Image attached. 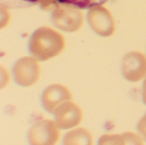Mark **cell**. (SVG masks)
Here are the masks:
<instances>
[{
	"mask_svg": "<svg viewBox=\"0 0 146 145\" xmlns=\"http://www.w3.org/2000/svg\"><path fill=\"white\" fill-rule=\"evenodd\" d=\"M65 47L63 36L48 26L38 28L29 40V51L38 61H46L59 55Z\"/></svg>",
	"mask_w": 146,
	"mask_h": 145,
	"instance_id": "6da1fadb",
	"label": "cell"
},
{
	"mask_svg": "<svg viewBox=\"0 0 146 145\" xmlns=\"http://www.w3.org/2000/svg\"><path fill=\"white\" fill-rule=\"evenodd\" d=\"M51 21L60 30L73 32L82 26L84 15L80 8L75 5L58 3L52 12Z\"/></svg>",
	"mask_w": 146,
	"mask_h": 145,
	"instance_id": "7a4b0ae2",
	"label": "cell"
},
{
	"mask_svg": "<svg viewBox=\"0 0 146 145\" xmlns=\"http://www.w3.org/2000/svg\"><path fill=\"white\" fill-rule=\"evenodd\" d=\"M41 68L34 57H22L14 65L13 74L15 82L24 87L34 85L39 79Z\"/></svg>",
	"mask_w": 146,
	"mask_h": 145,
	"instance_id": "3957f363",
	"label": "cell"
},
{
	"mask_svg": "<svg viewBox=\"0 0 146 145\" xmlns=\"http://www.w3.org/2000/svg\"><path fill=\"white\" fill-rule=\"evenodd\" d=\"M87 19L92 30L101 36L109 37L115 31V21L113 15L102 5L91 7Z\"/></svg>",
	"mask_w": 146,
	"mask_h": 145,
	"instance_id": "277c9868",
	"label": "cell"
},
{
	"mask_svg": "<svg viewBox=\"0 0 146 145\" xmlns=\"http://www.w3.org/2000/svg\"><path fill=\"white\" fill-rule=\"evenodd\" d=\"M28 138L32 144H54L60 138L59 127L56 121H38L31 127Z\"/></svg>",
	"mask_w": 146,
	"mask_h": 145,
	"instance_id": "5b68a950",
	"label": "cell"
},
{
	"mask_svg": "<svg viewBox=\"0 0 146 145\" xmlns=\"http://www.w3.org/2000/svg\"><path fill=\"white\" fill-rule=\"evenodd\" d=\"M121 72L124 78L131 82H138L146 76V56L140 52H129L123 57Z\"/></svg>",
	"mask_w": 146,
	"mask_h": 145,
	"instance_id": "8992f818",
	"label": "cell"
},
{
	"mask_svg": "<svg viewBox=\"0 0 146 145\" xmlns=\"http://www.w3.org/2000/svg\"><path fill=\"white\" fill-rule=\"evenodd\" d=\"M55 121L60 129H68L78 126L83 119V112L72 101L62 103L54 111Z\"/></svg>",
	"mask_w": 146,
	"mask_h": 145,
	"instance_id": "52a82bcc",
	"label": "cell"
},
{
	"mask_svg": "<svg viewBox=\"0 0 146 145\" xmlns=\"http://www.w3.org/2000/svg\"><path fill=\"white\" fill-rule=\"evenodd\" d=\"M73 96L71 91L64 85L54 84L48 86L42 95V103L44 109L54 113L58 106L67 101H72Z\"/></svg>",
	"mask_w": 146,
	"mask_h": 145,
	"instance_id": "ba28073f",
	"label": "cell"
},
{
	"mask_svg": "<svg viewBox=\"0 0 146 145\" xmlns=\"http://www.w3.org/2000/svg\"><path fill=\"white\" fill-rule=\"evenodd\" d=\"M63 143L65 144H92V136L86 129L78 128L68 132Z\"/></svg>",
	"mask_w": 146,
	"mask_h": 145,
	"instance_id": "9c48e42d",
	"label": "cell"
},
{
	"mask_svg": "<svg viewBox=\"0 0 146 145\" xmlns=\"http://www.w3.org/2000/svg\"><path fill=\"white\" fill-rule=\"evenodd\" d=\"M141 144L142 139L133 134V133H126L121 135H105L100 139V144Z\"/></svg>",
	"mask_w": 146,
	"mask_h": 145,
	"instance_id": "30bf717a",
	"label": "cell"
},
{
	"mask_svg": "<svg viewBox=\"0 0 146 145\" xmlns=\"http://www.w3.org/2000/svg\"><path fill=\"white\" fill-rule=\"evenodd\" d=\"M57 3H69L79 7L80 9H88L95 5H101L109 0H56Z\"/></svg>",
	"mask_w": 146,
	"mask_h": 145,
	"instance_id": "8fae6325",
	"label": "cell"
},
{
	"mask_svg": "<svg viewBox=\"0 0 146 145\" xmlns=\"http://www.w3.org/2000/svg\"><path fill=\"white\" fill-rule=\"evenodd\" d=\"M40 3L43 8H48L54 4L55 6L58 3L56 0H11L9 3V5L11 7L14 6H28V5H33L35 3Z\"/></svg>",
	"mask_w": 146,
	"mask_h": 145,
	"instance_id": "7c38bea8",
	"label": "cell"
},
{
	"mask_svg": "<svg viewBox=\"0 0 146 145\" xmlns=\"http://www.w3.org/2000/svg\"><path fill=\"white\" fill-rule=\"evenodd\" d=\"M138 130L140 135L146 141V114L139 121L138 125Z\"/></svg>",
	"mask_w": 146,
	"mask_h": 145,
	"instance_id": "4fadbf2b",
	"label": "cell"
},
{
	"mask_svg": "<svg viewBox=\"0 0 146 145\" xmlns=\"http://www.w3.org/2000/svg\"><path fill=\"white\" fill-rule=\"evenodd\" d=\"M142 97H143L144 103L146 104V77L143 84V87H142Z\"/></svg>",
	"mask_w": 146,
	"mask_h": 145,
	"instance_id": "5bb4252c",
	"label": "cell"
}]
</instances>
